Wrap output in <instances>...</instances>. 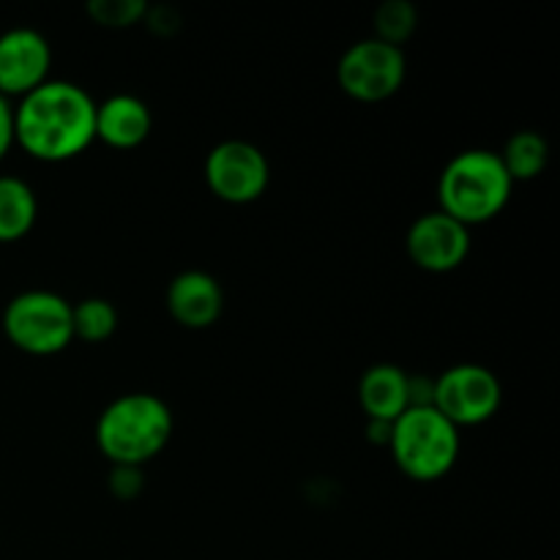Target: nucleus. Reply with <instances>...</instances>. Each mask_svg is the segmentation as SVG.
Returning a JSON list of instances; mask_svg holds the SVG:
<instances>
[{
	"label": "nucleus",
	"instance_id": "14",
	"mask_svg": "<svg viewBox=\"0 0 560 560\" xmlns=\"http://www.w3.org/2000/svg\"><path fill=\"white\" fill-rule=\"evenodd\" d=\"M38 219V200L31 184L16 175H0V244L25 238Z\"/></svg>",
	"mask_w": 560,
	"mask_h": 560
},
{
	"label": "nucleus",
	"instance_id": "13",
	"mask_svg": "<svg viewBox=\"0 0 560 560\" xmlns=\"http://www.w3.org/2000/svg\"><path fill=\"white\" fill-rule=\"evenodd\" d=\"M408 381L410 375L397 364L370 366L359 381V402L366 419L394 424L410 408Z\"/></svg>",
	"mask_w": 560,
	"mask_h": 560
},
{
	"label": "nucleus",
	"instance_id": "8",
	"mask_svg": "<svg viewBox=\"0 0 560 560\" xmlns=\"http://www.w3.org/2000/svg\"><path fill=\"white\" fill-rule=\"evenodd\" d=\"M206 184L230 206H249L260 200L271 180L266 153L246 140H224L206 156Z\"/></svg>",
	"mask_w": 560,
	"mask_h": 560
},
{
	"label": "nucleus",
	"instance_id": "7",
	"mask_svg": "<svg viewBox=\"0 0 560 560\" xmlns=\"http://www.w3.org/2000/svg\"><path fill=\"white\" fill-rule=\"evenodd\" d=\"M405 74H408V60L402 49L375 36L350 44L337 66L339 88L350 98L364 104L392 98L402 88Z\"/></svg>",
	"mask_w": 560,
	"mask_h": 560
},
{
	"label": "nucleus",
	"instance_id": "11",
	"mask_svg": "<svg viewBox=\"0 0 560 560\" xmlns=\"http://www.w3.org/2000/svg\"><path fill=\"white\" fill-rule=\"evenodd\" d=\"M224 310V293L217 277L206 271H184L167 284V312L184 328H208Z\"/></svg>",
	"mask_w": 560,
	"mask_h": 560
},
{
	"label": "nucleus",
	"instance_id": "10",
	"mask_svg": "<svg viewBox=\"0 0 560 560\" xmlns=\"http://www.w3.org/2000/svg\"><path fill=\"white\" fill-rule=\"evenodd\" d=\"M52 49L49 42L33 27H11L0 33V96H27L47 82Z\"/></svg>",
	"mask_w": 560,
	"mask_h": 560
},
{
	"label": "nucleus",
	"instance_id": "15",
	"mask_svg": "<svg viewBox=\"0 0 560 560\" xmlns=\"http://www.w3.org/2000/svg\"><path fill=\"white\" fill-rule=\"evenodd\" d=\"M498 156H501L512 184H523V180H534L545 173L547 162H550V145L539 131L523 129L509 137L506 148Z\"/></svg>",
	"mask_w": 560,
	"mask_h": 560
},
{
	"label": "nucleus",
	"instance_id": "16",
	"mask_svg": "<svg viewBox=\"0 0 560 560\" xmlns=\"http://www.w3.org/2000/svg\"><path fill=\"white\" fill-rule=\"evenodd\" d=\"M71 328H74V339H82V342H107L118 328V310L113 301L93 295L80 304H71Z\"/></svg>",
	"mask_w": 560,
	"mask_h": 560
},
{
	"label": "nucleus",
	"instance_id": "2",
	"mask_svg": "<svg viewBox=\"0 0 560 560\" xmlns=\"http://www.w3.org/2000/svg\"><path fill=\"white\" fill-rule=\"evenodd\" d=\"M173 438V410L156 394L135 392L113 399L96 421V443L113 465L142 468Z\"/></svg>",
	"mask_w": 560,
	"mask_h": 560
},
{
	"label": "nucleus",
	"instance_id": "5",
	"mask_svg": "<svg viewBox=\"0 0 560 560\" xmlns=\"http://www.w3.org/2000/svg\"><path fill=\"white\" fill-rule=\"evenodd\" d=\"M3 334L16 350L36 359L60 353L74 339L71 304L52 290L16 293L3 310Z\"/></svg>",
	"mask_w": 560,
	"mask_h": 560
},
{
	"label": "nucleus",
	"instance_id": "9",
	"mask_svg": "<svg viewBox=\"0 0 560 560\" xmlns=\"http://www.w3.org/2000/svg\"><path fill=\"white\" fill-rule=\"evenodd\" d=\"M408 255L421 271L448 273L465 262L470 252V230L443 211L421 213L405 235Z\"/></svg>",
	"mask_w": 560,
	"mask_h": 560
},
{
	"label": "nucleus",
	"instance_id": "17",
	"mask_svg": "<svg viewBox=\"0 0 560 560\" xmlns=\"http://www.w3.org/2000/svg\"><path fill=\"white\" fill-rule=\"evenodd\" d=\"M419 25L416 5L408 0H386L375 11V38L402 49V44L413 36Z\"/></svg>",
	"mask_w": 560,
	"mask_h": 560
},
{
	"label": "nucleus",
	"instance_id": "19",
	"mask_svg": "<svg viewBox=\"0 0 560 560\" xmlns=\"http://www.w3.org/2000/svg\"><path fill=\"white\" fill-rule=\"evenodd\" d=\"M142 468H131V465H113V474H109V490L115 492V498L120 501H131V498L140 495L142 490Z\"/></svg>",
	"mask_w": 560,
	"mask_h": 560
},
{
	"label": "nucleus",
	"instance_id": "3",
	"mask_svg": "<svg viewBox=\"0 0 560 560\" xmlns=\"http://www.w3.org/2000/svg\"><path fill=\"white\" fill-rule=\"evenodd\" d=\"M512 189L514 184L501 156L487 148H470L443 167L438 178V211L470 230L492 222L506 208Z\"/></svg>",
	"mask_w": 560,
	"mask_h": 560
},
{
	"label": "nucleus",
	"instance_id": "6",
	"mask_svg": "<svg viewBox=\"0 0 560 560\" xmlns=\"http://www.w3.org/2000/svg\"><path fill=\"white\" fill-rule=\"evenodd\" d=\"M503 399L495 372L481 364H457L432 381V408L454 427L487 424Z\"/></svg>",
	"mask_w": 560,
	"mask_h": 560
},
{
	"label": "nucleus",
	"instance_id": "18",
	"mask_svg": "<svg viewBox=\"0 0 560 560\" xmlns=\"http://www.w3.org/2000/svg\"><path fill=\"white\" fill-rule=\"evenodd\" d=\"M88 14L102 27H131L145 20L148 3L145 0H91Z\"/></svg>",
	"mask_w": 560,
	"mask_h": 560
},
{
	"label": "nucleus",
	"instance_id": "12",
	"mask_svg": "<svg viewBox=\"0 0 560 560\" xmlns=\"http://www.w3.org/2000/svg\"><path fill=\"white\" fill-rule=\"evenodd\" d=\"M151 129V109L131 93H115L96 104V140H102L104 145L129 151V148L142 145Z\"/></svg>",
	"mask_w": 560,
	"mask_h": 560
},
{
	"label": "nucleus",
	"instance_id": "4",
	"mask_svg": "<svg viewBox=\"0 0 560 560\" xmlns=\"http://www.w3.org/2000/svg\"><path fill=\"white\" fill-rule=\"evenodd\" d=\"M388 448L405 476L416 481H438L459 457V430L435 408H408L392 424Z\"/></svg>",
	"mask_w": 560,
	"mask_h": 560
},
{
	"label": "nucleus",
	"instance_id": "1",
	"mask_svg": "<svg viewBox=\"0 0 560 560\" xmlns=\"http://www.w3.org/2000/svg\"><path fill=\"white\" fill-rule=\"evenodd\" d=\"M96 140V102L85 88L47 80L14 107V145L38 162H69Z\"/></svg>",
	"mask_w": 560,
	"mask_h": 560
},
{
	"label": "nucleus",
	"instance_id": "20",
	"mask_svg": "<svg viewBox=\"0 0 560 560\" xmlns=\"http://www.w3.org/2000/svg\"><path fill=\"white\" fill-rule=\"evenodd\" d=\"M14 148V104L0 96V162Z\"/></svg>",
	"mask_w": 560,
	"mask_h": 560
}]
</instances>
